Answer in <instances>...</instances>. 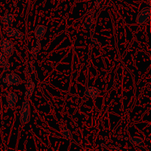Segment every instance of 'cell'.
I'll list each match as a JSON object with an SVG mask.
<instances>
[{
  "label": "cell",
  "instance_id": "obj_1",
  "mask_svg": "<svg viewBox=\"0 0 151 151\" xmlns=\"http://www.w3.org/2000/svg\"><path fill=\"white\" fill-rule=\"evenodd\" d=\"M30 119V106L27 100H24L20 112V122L22 124L27 123Z\"/></svg>",
  "mask_w": 151,
  "mask_h": 151
},
{
  "label": "cell",
  "instance_id": "obj_2",
  "mask_svg": "<svg viewBox=\"0 0 151 151\" xmlns=\"http://www.w3.org/2000/svg\"><path fill=\"white\" fill-rule=\"evenodd\" d=\"M1 52L6 56V57H10L12 55L13 52V45L10 40L2 39L1 41Z\"/></svg>",
  "mask_w": 151,
  "mask_h": 151
},
{
  "label": "cell",
  "instance_id": "obj_3",
  "mask_svg": "<svg viewBox=\"0 0 151 151\" xmlns=\"http://www.w3.org/2000/svg\"><path fill=\"white\" fill-rule=\"evenodd\" d=\"M150 15V9L149 7L143 8L139 13H138L137 17V23L138 24H143L145 23L149 19Z\"/></svg>",
  "mask_w": 151,
  "mask_h": 151
},
{
  "label": "cell",
  "instance_id": "obj_4",
  "mask_svg": "<svg viewBox=\"0 0 151 151\" xmlns=\"http://www.w3.org/2000/svg\"><path fill=\"white\" fill-rule=\"evenodd\" d=\"M2 81L4 83H7L8 85L17 86L21 83V78L19 75L16 73H10L6 75L5 78H3Z\"/></svg>",
  "mask_w": 151,
  "mask_h": 151
},
{
  "label": "cell",
  "instance_id": "obj_5",
  "mask_svg": "<svg viewBox=\"0 0 151 151\" xmlns=\"http://www.w3.org/2000/svg\"><path fill=\"white\" fill-rule=\"evenodd\" d=\"M6 101L10 109H14L18 102V97L14 92H9L6 96Z\"/></svg>",
  "mask_w": 151,
  "mask_h": 151
},
{
  "label": "cell",
  "instance_id": "obj_6",
  "mask_svg": "<svg viewBox=\"0 0 151 151\" xmlns=\"http://www.w3.org/2000/svg\"><path fill=\"white\" fill-rule=\"evenodd\" d=\"M100 94V91L98 88H95L93 86H88L87 87L85 91V95L87 97H90V98L95 100Z\"/></svg>",
  "mask_w": 151,
  "mask_h": 151
},
{
  "label": "cell",
  "instance_id": "obj_7",
  "mask_svg": "<svg viewBox=\"0 0 151 151\" xmlns=\"http://www.w3.org/2000/svg\"><path fill=\"white\" fill-rule=\"evenodd\" d=\"M34 88H35V83H33V81L30 78L27 80L26 83H25V96L27 98L32 96Z\"/></svg>",
  "mask_w": 151,
  "mask_h": 151
},
{
  "label": "cell",
  "instance_id": "obj_8",
  "mask_svg": "<svg viewBox=\"0 0 151 151\" xmlns=\"http://www.w3.org/2000/svg\"><path fill=\"white\" fill-rule=\"evenodd\" d=\"M47 32V27L44 25H38L35 27L34 33H35V37L37 40H40L44 37Z\"/></svg>",
  "mask_w": 151,
  "mask_h": 151
},
{
  "label": "cell",
  "instance_id": "obj_9",
  "mask_svg": "<svg viewBox=\"0 0 151 151\" xmlns=\"http://www.w3.org/2000/svg\"><path fill=\"white\" fill-rule=\"evenodd\" d=\"M0 66L3 68L4 72L8 71L9 66H10L7 57L1 52H0Z\"/></svg>",
  "mask_w": 151,
  "mask_h": 151
},
{
  "label": "cell",
  "instance_id": "obj_10",
  "mask_svg": "<svg viewBox=\"0 0 151 151\" xmlns=\"http://www.w3.org/2000/svg\"><path fill=\"white\" fill-rule=\"evenodd\" d=\"M130 143L134 146L137 147H144V142L142 139L139 137H132L129 139Z\"/></svg>",
  "mask_w": 151,
  "mask_h": 151
},
{
  "label": "cell",
  "instance_id": "obj_11",
  "mask_svg": "<svg viewBox=\"0 0 151 151\" xmlns=\"http://www.w3.org/2000/svg\"><path fill=\"white\" fill-rule=\"evenodd\" d=\"M1 22L7 25L11 24L13 22V16L11 13H6L1 17Z\"/></svg>",
  "mask_w": 151,
  "mask_h": 151
},
{
  "label": "cell",
  "instance_id": "obj_12",
  "mask_svg": "<svg viewBox=\"0 0 151 151\" xmlns=\"http://www.w3.org/2000/svg\"><path fill=\"white\" fill-rule=\"evenodd\" d=\"M41 43H40L39 40H37L36 44L31 49V54H32V57L35 58L36 55H38V53L39 52V51L41 50Z\"/></svg>",
  "mask_w": 151,
  "mask_h": 151
},
{
  "label": "cell",
  "instance_id": "obj_13",
  "mask_svg": "<svg viewBox=\"0 0 151 151\" xmlns=\"http://www.w3.org/2000/svg\"><path fill=\"white\" fill-rule=\"evenodd\" d=\"M93 24V19L91 17H88L83 22V27L84 29L88 30L92 27Z\"/></svg>",
  "mask_w": 151,
  "mask_h": 151
},
{
  "label": "cell",
  "instance_id": "obj_14",
  "mask_svg": "<svg viewBox=\"0 0 151 151\" xmlns=\"http://www.w3.org/2000/svg\"><path fill=\"white\" fill-rule=\"evenodd\" d=\"M60 134H61L62 137H63V138L66 140H69L72 138V132H71L70 130H69L68 128H63V129L62 130V131Z\"/></svg>",
  "mask_w": 151,
  "mask_h": 151
},
{
  "label": "cell",
  "instance_id": "obj_15",
  "mask_svg": "<svg viewBox=\"0 0 151 151\" xmlns=\"http://www.w3.org/2000/svg\"><path fill=\"white\" fill-rule=\"evenodd\" d=\"M13 37H15L16 39L21 40L23 38V34L19 29H16V28H13Z\"/></svg>",
  "mask_w": 151,
  "mask_h": 151
},
{
  "label": "cell",
  "instance_id": "obj_16",
  "mask_svg": "<svg viewBox=\"0 0 151 151\" xmlns=\"http://www.w3.org/2000/svg\"><path fill=\"white\" fill-rule=\"evenodd\" d=\"M5 33L7 35V36L8 37H13V28L12 27H7V29L5 30Z\"/></svg>",
  "mask_w": 151,
  "mask_h": 151
},
{
  "label": "cell",
  "instance_id": "obj_17",
  "mask_svg": "<svg viewBox=\"0 0 151 151\" xmlns=\"http://www.w3.org/2000/svg\"><path fill=\"white\" fill-rule=\"evenodd\" d=\"M102 1V0H97V1H95V4H96V5H97V4H100V2H101Z\"/></svg>",
  "mask_w": 151,
  "mask_h": 151
},
{
  "label": "cell",
  "instance_id": "obj_18",
  "mask_svg": "<svg viewBox=\"0 0 151 151\" xmlns=\"http://www.w3.org/2000/svg\"><path fill=\"white\" fill-rule=\"evenodd\" d=\"M91 41H93V42H94V43H96V44H97V40H96V38H93L92 40H91Z\"/></svg>",
  "mask_w": 151,
  "mask_h": 151
},
{
  "label": "cell",
  "instance_id": "obj_19",
  "mask_svg": "<svg viewBox=\"0 0 151 151\" xmlns=\"http://www.w3.org/2000/svg\"><path fill=\"white\" fill-rule=\"evenodd\" d=\"M119 1H122V0H119Z\"/></svg>",
  "mask_w": 151,
  "mask_h": 151
}]
</instances>
